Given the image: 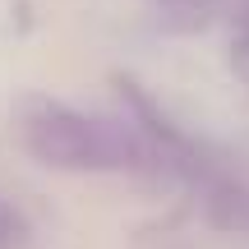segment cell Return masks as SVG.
Masks as SVG:
<instances>
[{"mask_svg":"<svg viewBox=\"0 0 249 249\" xmlns=\"http://www.w3.org/2000/svg\"><path fill=\"white\" fill-rule=\"evenodd\" d=\"M18 139L42 166L55 171H129L143 157V143L124 124L65 102H28L18 116Z\"/></svg>","mask_w":249,"mask_h":249,"instance_id":"1","label":"cell"},{"mask_svg":"<svg viewBox=\"0 0 249 249\" xmlns=\"http://www.w3.org/2000/svg\"><path fill=\"white\" fill-rule=\"evenodd\" d=\"M28 235V222H23V213H18L14 203H5L0 198V249H14L18 240Z\"/></svg>","mask_w":249,"mask_h":249,"instance_id":"2","label":"cell"}]
</instances>
